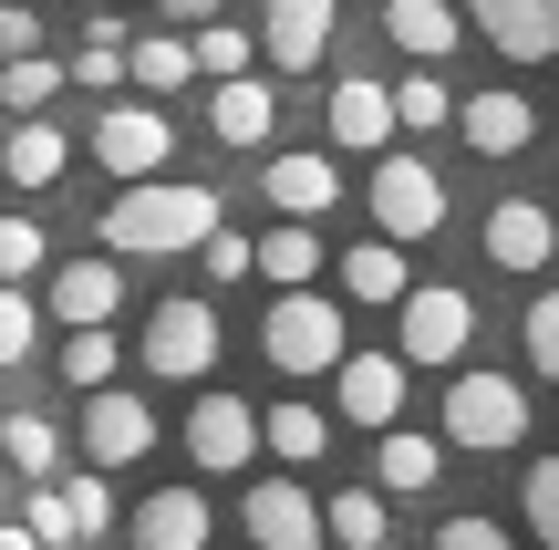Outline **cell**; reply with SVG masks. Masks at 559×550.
Wrapping results in <instances>:
<instances>
[{
	"label": "cell",
	"mask_w": 559,
	"mask_h": 550,
	"mask_svg": "<svg viewBox=\"0 0 559 550\" xmlns=\"http://www.w3.org/2000/svg\"><path fill=\"white\" fill-rule=\"evenodd\" d=\"M466 32L498 62L539 73V62H559V0H466Z\"/></svg>",
	"instance_id": "10"
},
{
	"label": "cell",
	"mask_w": 559,
	"mask_h": 550,
	"mask_svg": "<svg viewBox=\"0 0 559 550\" xmlns=\"http://www.w3.org/2000/svg\"><path fill=\"white\" fill-rule=\"evenodd\" d=\"M166 32H207V21H228V0H156Z\"/></svg>",
	"instance_id": "43"
},
{
	"label": "cell",
	"mask_w": 559,
	"mask_h": 550,
	"mask_svg": "<svg viewBox=\"0 0 559 550\" xmlns=\"http://www.w3.org/2000/svg\"><path fill=\"white\" fill-rule=\"evenodd\" d=\"M519 436H528V385L519 374H456V385H445V447L498 457V447H519Z\"/></svg>",
	"instance_id": "6"
},
{
	"label": "cell",
	"mask_w": 559,
	"mask_h": 550,
	"mask_svg": "<svg viewBox=\"0 0 559 550\" xmlns=\"http://www.w3.org/2000/svg\"><path fill=\"white\" fill-rule=\"evenodd\" d=\"M0 550H41L32 530H21V519H0Z\"/></svg>",
	"instance_id": "44"
},
{
	"label": "cell",
	"mask_w": 559,
	"mask_h": 550,
	"mask_svg": "<svg viewBox=\"0 0 559 550\" xmlns=\"http://www.w3.org/2000/svg\"><path fill=\"white\" fill-rule=\"evenodd\" d=\"M124 42H135V32H124V11H94V21H83V52L62 62V73H73L83 94H115V83H124Z\"/></svg>",
	"instance_id": "29"
},
{
	"label": "cell",
	"mask_w": 559,
	"mask_h": 550,
	"mask_svg": "<svg viewBox=\"0 0 559 550\" xmlns=\"http://www.w3.org/2000/svg\"><path fill=\"white\" fill-rule=\"evenodd\" d=\"M466 343H477V302H466L456 281H415L394 302V353H404V374H445V364H466Z\"/></svg>",
	"instance_id": "3"
},
{
	"label": "cell",
	"mask_w": 559,
	"mask_h": 550,
	"mask_svg": "<svg viewBox=\"0 0 559 550\" xmlns=\"http://www.w3.org/2000/svg\"><path fill=\"white\" fill-rule=\"evenodd\" d=\"M166 156H177V125H166V104H104L94 115V166L124 187L166 177Z\"/></svg>",
	"instance_id": "8"
},
{
	"label": "cell",
	"mask_w": 559,
	"mask_h": 550,
	"mask_svg": "<svg viewBox=\"0 0 559 550\" xmlns=\"http://www.w3.org/2000/svg\"><path fill=\"white\" fill-rule=\"evenodd\" d=\"M41 260H52V239H41L32 219H0V291H21Z\"/></svg>",
	"instance_id": "38"
},
{
	"label": "cell",
	"mask_w": 559,
	"mask_h": 550,
	"mask_svg": "<svg viewBox=\"0 0 559 550\" xmlns=\"http://www.w3.org/2000/svg\"><path fill=\"white\" fill-rule=\"evenodd\" d=\"M260 353L290 374V385H311V374H332L342 353H353V323H342V302H332V291H270Z\"/></svg>",
	"instance_id": "2"
},
{
	"label": "cell",
	"mask_w": 559,
	"mask_h": 550,
	"mask_svg": "<svg viewBox=\"0 0 559 550\" xmlns=\"http://www.w3.org/2000/svg\"><path fill=\"white\" fill-rule=\"evenodd\" d=\"M0 457L41 489V478L62 468V426H52V416H0Z\"/></svg>",
	"instance_id": "31"
},
{
	"label": "cell",
	"mask_w": 559,
	"mask_h": 550,
	"mask_svg": "<svg viewBox=\"0 0 559 550\" xmlns=\"http://www.w3.org/2000/svg\"><path fill=\"white\" fill-rule=\"evenodd\" d=\"M332 416H342V426H404V353H373V343H362V353H342V364H332Z\"/></svg>",
	"instance_id": "13"
},
{
	"label": "cell",
	"mask_w": 559,
	"mask_h": 550,
	"mask_svg": "<svg viewBox=\"0 0 559 550\" xmlns=\"http://www.w3.org/2000/svg\"><path fill=\"white\" fill-rule=\"evenodd\" d=\"M218 229V187L198 177H145L104 208V260H187Z\"/></svg>",
	"instance_id": "1"
},
{
	"label": "cell",
	"mask_w": 559,
	"mask_h": 550,
	"mask_svg": "<svg viewBox=\"0 0 559 550\" xmlns=\"http://www.w3.org/2000/svg\"><path fill=\"white\" fill-rule=\"evenodd\" d=\"M404 291H415V270H404V249H394V239H353V249H342V302L394 312Z\"/></svg>",
	"instance_id": "23"
},
{
	"label": "cell",
	"mask_w": 559,
	"mask_h": 550,
	"mask_svg": "<svg viewBox=\"0 0 559 550\" xmlns=\"http://www.w3.org/2000/svg\"><path fill=\"white\" fill-rule=\"evenodd\" d=\"M115 11H156V0H115Z\"/></svg>",
	"instance_id": "45"
},
{
	"label": "cell",
	"mask_w": 559,
	"mask_h": 550,
	"mask_svg": "<svg viewBox=\"0 0 559 550\" xmlns=\"http://www.w3.org/2000/svg\"><path fill=\"white\" fill-rule=\"evenodd\" d=\"M260 447L280 457V468H321V447H332V416H321L311 395H280V406L260 416Z\"/></svg>",
	"instance_id": "25"
},
{
	"label": "cell",
	"mask_w": 559,
	"mask_h": 550,
	"mask_svg": "<svg viewBox=\"0 0 559 550\" xmlns=\"http://www.w3.org/2000/svg\"><path fill=\"white\" fill-rule=\"evenodd\" d=\"M207 530H218L207 489H156L124 510V550H207Z\"/></svg>",
	"instance_id": "16"
},
{
	"label": "cell",
	"mask_w": 559,
	"mask_h": 550,
	"mask_svg": "<svg viewBox=\"0 0 559 550\" xmlns=\"http://www.w3.org/2000/svg\"><path fill=\"white\" fill-rule=\"evenodd\" d=\"M487 260H498L508 281L549 270V260H559V219H549L539 198H498V208H487Z\"/></svg>",
	"instance_id": "18"
},
{
	"label": "cell",
	"mask_w": 559,
	"mask_h": 550,
	"mask_svg": "<svg viewBox=\"0 0 559 550\" xmlns=\"http://www.w3.org/2000/svg\"><path fill=\"white\" fill-rule=\"evenodd\" d=\"M260 198L280 208V219L321 229V219L342 208V166H332V145H280V156L260 166Z\"/></svg>",
	"instance_id": "12"
},
{
	"label": "cell",
	"mask_w": 559,
	"mask_h": 550,
	"mask_svg": "<svg viewBox=\"0 0 559 550\" xmlns=\"http://www.w3.org/2000/svg\"><path fill=\"white\" fill-rule=\"evenodd\" d=\"M383 42L404 62H425V73H445V52L466 42V11L456 0H383Z\"/></svg>",
	"instance_id": "21"
},
{
	"label": "cell",
	"mask_w": 559,
	"mask_h": 550,
	"mask_svg": "<svg viewBox=\"0 0 559 550\" xmlns=\"http://www.w3.org/2000/svg\"><path fill=\"white\" fill-rule=\"evenodd\" d=\"M436 478H445V447H436V436H425V426H383V447H373V489L383 499H425Z\"/></svg>",
	"instance_id": "22"
},
{
	"label": "cell",
	"mask_w": 559,
	"mask_h": 550,
	"mask_svg": "<svg viewBox=\"0 0 559 550\" xmlns=\"http://www.w3.org/2000/svg\"><path fill=\"white\" fill-rule=\"evenodd\" d=\"M321 540H342V550H383V540H394L383 489H332V499H321Z\"/></svg>",
	"instance_id": "28"
},
{
	"label": "cell",
	"mask_w": 559,
	"mask_h": 550,
	"mask_svg": "<svg viewBox=\"0 0 559 550\" xmlns=\"http://www.w3.org/2000/svg\"><path fill=\"white\" fill-rule=\"evenodd\" d=\"M332 32H342V0H260V52H270L280 83H290V73H321Z\"/></svg>",
	"instance_id": "14"
},
{
	"label": "cell",
	"mask_w": 559,
	"mask_h": 550,
	"mask_svg": "<svg viewBox=\"0 0 559 550\" xmlns=\"http://www.w3.org/2000/svg\"><path fill=\"white\" fill-rule=\"evenodd\" d=\"M32 52H41V11L0 0V62H32Z\"/></svg>",
	"instance_id": "41"
},
{
	"label": "cell",
	"mask_w": 559,
	"mask_h": 550,
	"mask_svg": "<svg viewBox=\"0 0 559 550\" xmlns=\"http://www.w3.org/2000/svg\"><path fill=\"white\" fill-rule=\"evenodd\" d=\"M62 83H73V73H62L52 52H32V62H0V104H11V115H41V104H52Z\"/></svg>",
	"instance_id": "35"
},
{
	"label": "cell",
	"mask_w": 559,
	"mask_h": 550,
	"mask_svg": "<svg viewBox=\"0 0 559 550\" xmlns=\"http://www.w3.org/2000/svg\"><path fill=\"white\" fill-rule=\"evenodd\" d=\"M198 270H207V281H249V270H260V239H239V229H207V239H198Z\"/></svg>",
	"instance_id": "39"
},
{
	"label": "cell",
	"mask_w": 559,
	"mask_h": 550,
	"mask_svg": "<svg viewBox=\"0 0 559 550\" xmlns=\"http://www.w3.org/2000/svg\"><path fill=\"white\" fill-rule=\"evenodd\" d=\"M124 83H135V94H187V83H198L187 32H135L124 42Z\"/></svg>",
	"instance_id": "26"
},
{
	"label": "cell",
	"mask_w": 559,
	"mask_h": 550,
	"mask_svg": "<svg viewBox=\"0 0 559 550\" xmlns=\"http://www.w3.org/2000/svg\"><path fill=\"white\" fill-rule=\"evenodd\" d=\"M124 312V260H62L52 270V323L62 332H115Z\"/></svg>",
	"instance_id": "19"
},
{
	"label": "cell",
	"mask_w": 559,
	"mask_h": 550,
	"mask_svg": "<svg viewBox=\"0 0 559 550\" xmlns=\"http://www.w3.org/2000/svg\"><path fill=\"white\" fill-rule=\"evenodd\" d=\"M32 343H41V302H32V291H0V374H11Z\"/></svg>",
	"instance_id": "40"
},
{
	"label": "cell",
	"mask_w": 559,
	"mask_h": 550,
	"mask_svg": "<svg viewBox=\"0 0 559 550\" xmlns=\"http://www.w3.org/2000/svg\"><path fill=\"white\" fill-rule=\"evenodd\" d=\"M115 374H124V343H115V332H62V385H73V395H104Z\"/></svg>",
	"instance_id": "33"
},
{
	"label": "cell",
	"mask_w": 559,
	"mask_h": 550,
	"mask_svg": "<svg viewBox=\"0 0 559 550\" xmlns=\"http://www.w3.org/2000/svg\"><path fill=\"white\" fill-rule=\"evenodd\" d=\"M187 52H198V83H239L249 62H260V32H239V21H207V32H187Z\"/></svg>",
	"instance_id": "32"
},
{
	"label": "cell",
	"mask_w": 559,
	"mask_h": 550,
	"mask_svg": "<svg viewBox=\"0 0 559 550\" xmlns=\"http://www.w3.org/2000/svg\"><path fill=\"white\" fill-rule=\"evenodd\" d=\"M519 510H528V540H539V550H559V457H528Z\"/></svg>",
	"instance_id": "36"
},
{
	"label": "cell",
	"mask_w": 559,
	"mask_h": 550,
	"mask_svg": "<svg viewBox=\"0 0 559 550\" xmlns=\"http://www.w3.org/2000/svg\"><path fill=\"white\" fill-rule=\"evenodd\" d=\"M321 136H332V156H394V83H373V73H342L332 83V104H321Z\"/></svg>",
	"instance_id": "11"
},
{
	"label": "cell",
	"mask_w": 559,
	"mask_h": 550,
	"mask_svg": "<svg viewBox=\"0 0 559 550\" xmlns=\"http://www.w3.org/2000/svg\"><path fill=\"white\" fill-rule=\"evenodd\" d=\"M362 208H373V239L415 249V239H436V229H445V177L394 145V156H373V177H362Z\"/></svg>",
	"instance_id": "4"
},
{
	"label": "cell",
	"mask_w": 559,
	"mask_h": 550,
	"mask_svg": "<svg viewBox=\"0 0 559 550\" xmlns=\"http://www.w3.org/2000/svg\"><path fill=\"white\" fill-rule=\"evenodd\" d=\"M321 260H332V249H321V229H300V219H280L260 239V281L270 291H321Z\"/></svg>",
	"instance_id": "27"
},
{
	"label": "cell",
	"mask_w": 559,
	"mask_h": 550,
	"mask_svg": "<svg viewBox=\"0 0 559 550\" xmlns=\"http://www.w3.org/2000/svg\"><path fill=\"white\" fill-rule=\"evenodd\" d=\"M135 364L156 374V385H207V374H218V312H207L198 291L156 302V312H145V343H135Z\"/></svg>",
	"instance_id": "5"
},
{
	"label": "cell",
	"mask_w": 559,
	"mask_h": 550,
	"mask_svg": "<svg viewBox=\"0 0 559 550\" xmlns=\"http://www.w3.org/2000/svg\"><path fill=\"white\" fill-rule=\"evenodd\" d=\"M519 343H528V385H559V291H539V302H528Z\"/></svg>",
	"instance_id": "37"
},
{
	"label": "cell",
	"mask_w": 559,
	"mask_h": 550,
	"mask_svg": "<svg viewBox=\"0 0 559 550\" xmlns=\"http://www.w3.org/2000/svg\"><path fill=\"white\" fill-rule=\"evenodd\" d=\"M187 457H198V478H239L249 457H260V406L249 395H218V385H198V406H187Z\"/></svg>",
	"instance_id": "9"
},
{
	"label": "cell",
	"mask_w": 559,
	"mask_h": 550,
	"mask_svg": "<svg viewBox=\"0 0 559 550\" xmlns=\"http://www.w3.org/2000/svg\"><path fill=\"white\" fill-rule=\"evenodd\" d=\"M207 136L239 145V156H260L280 136V83L270 73H239V83H207Z\"/></svg>",
	"instance_id": "17"
},
{
	"label": "cell",
	"mask_w": 559,
	"mask_h": 550,
	"mask_svg": "<svg viewBox=\"0 0 559 550\" xmlns=\"http://www.w3.org/2000/svg\"><path fill=\"white\" fill-rule=\"evenodd\" d=\"M239 530H249V550H321V499L300 478H249Z\"/></svg>",
	"instance_id": "15"
},
{
	"label": "cell",
	"mask_w": 559,
	"mask_h": 550,
	"mask_svg": "<svg viewBox=\"0 0 559 550\" xmlns=\"http://www.w3.org/2000/svg\"><path fill=\"white\" fill-rule=\"evenodd\" d=\"M436 550H519V540H508L498 519H477V510H466V519H445V530H436Z\"/></svg>",
	"instance_id": "42"
},
{
	"label": "cell",
	"mask_w": 559,
	"mask_h": 550,
	"mask_svg": "<svg viewBox=\"0 0 559 550\" xmlns=\"http://www.w3.org/2000/svg\"><path fill=\"white\" fill-rule=\"evenodd\" d=\"M456 136L477 145V156H528V145H539V104H528L519 83H498V94H466V104H456Z\"/></svg>",
	"instance_id": "20"
},
{
	"label": "cell",
	"mask_w": 559,
	"mask_h": 550,
	"mask_svg": "<svg viewBox=\"0 0 559 550\" xmlns=\"http://www.w3.org/2000/svg\"><path fill=\"white\" fill-rule=\"evenodd\" d=\"M73 436H83V468H94V478H115V468H135V457L156 447V406H145L135 385H104V395H83Z\"/></svg>",
	"instance_id": "7"
},
{
	"label": "cell",
	"mask_w": 559,
	"mask_h": 550,
	"mask_svg": "<svg viewBox=\"0 0 559 550\" xmlns=\"http://www.w3.org/2000/svg\"><path fill=\"white\" fill-rule=\"evenodd\" d=\"M62 166H73V136H62V125L21 115L11 136H0V177H11V187H32V198H41V187L62 177Z\"/></svg>",
	"instance_id": "24"
},
{
	"label": "cell",
	"mask_w": 559,
	"mask_h": 550,
	"mask_svg": "<svg viewBox=\"0 0 559 550\" xmlns=\"http://www.w3.org/2000/svg\"><path fill=\"white\" fill-rule=\"evenodd\" d=\"M394 125H404V136H436V125H456V94H445V73H425V62H415V73L394 83Z\"/></svg>",
	"instance_id": "34"
},
{
	"label": "cell",
	"mask_w": 559,
	"mask_h": 550,
	"mask_svg": "<svg viewBox=\"0 0 559 550\" xmlns=\"http://www.w3.org/2000/svg\"><path fill=\"white\" fill-rule=\"evenodd\" d=\"M52 499H62V519H73V550H94L104 530H115V478L73 468V478H52Z\"/></svg>",
	"instance_id": "30"
}]
</instances>
